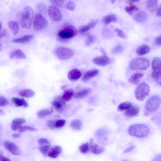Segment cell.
I'll list each match as a JSON object with an SVG mask.
<instances>
[{
    "mask_svg": "<svg viewBox=\"0 0 161 161\" xmlns=\"http://www.w3.org/2000/svg\"><path fill=\"white\" fill-rule=\"evenodd\" d=\"M150 129L146 125L143 124H134L128 128V132L131 136L143 137L147 136L149 133Z\"/></svg>",
    "mask_w": 161,
    "mask_h": 161,
    "instance_id": "1",
    "label": "cell"
},
{
    "mask_svg": "<svg viewBox=\"0 0 161 161\" xmlns=\"http://www.w3.org/2000/svg\"><path fill=\"white\" fill-rule=\"evenodd\" d=\"M34 13L31 7H25L21 14V25L23 27L29 29L31 27L34 18Z\"/></svg>",
    "mask_w": 161,
    "mask_h": 161,
    "instance_id": "2",
    "label": "cell"
},
{
    "mask_svg": "<svg viewBox=\"0 0 161 161\" xmlns=\"http://www.w3.org/2000/svg\"><path fill=\"white\" fill-rule=\"evenodd\" d=\"M150 65V61L147 58L137 57L130 62L129 68L131 70L138 71L147 70Z\"/></svg>",
    "mask_w": 161,
    "mask_h": 161,
    "instance_id": "3",
    "label": "cell"
},
{
    "mask_svg": "<svg viewBox=\"0 0 161 161\" xmlns=\"http://www.w3.org/2000/svg\"><path fill=\"white\" fill-rule=\"evenodd\" d=\"M161 103L160 97L157 95L150 97L146 103L145 107V114L147 115L149 113L156 111L159 108Z\"/></svg>",
    "mask_w": 161,
    "mask_h": 161,
    "instance_id": "4",
    "label": "cell"
},
{
    "mask_svg": "<svg viewBox=\"0 0 161 161\" xmlns=\"http://www.w3.org/2000/svg\"><path fill=\"white\" fill-rule=\"evenodd\" d=\"M152 66L153 71L152 75L153 79L161 85V60L159 57H155L153 59Z\"/></svg>",
    "mask_w": 161,
    "mask_h": 161,
    "instance_id": "5",
    "label": "cell"
},
{
    "mask_svg": "<svg viewBox=\"0 0 161 161\" xmlns=\"http://www.w3.org/2000/svg\"><path fill=\"white\" fill-rule=\"evenodd\" d=\"M150 94V89L148 84L145 82L142 83L136 89L135 95L137 100L142 101Z\"/></svg>",
    "mask_w": 161,
    "mask_h": 161,
    "instance_id": "6",
    "label": "cell"
},
{
    "mask_svg": "<svg viewBox=\"0 0 161 161\" xmlns=\"http://www.w3.org/2000/svg\"><path fill=\"white\" fill-rule=\"evenodd\" d=\"M77 33V30L72 25H67L58 34V37L61 39L66 40L75 36Z\"/></svg>",
    "mask_w": 161,
    "mask_h": 161,
    "instance_id": "7",
    "label": "cell"
},
{
    "mask_svg": "<svg viewBox=\"0 0 161 161\" xmlns=\"http://www.w3.org/2000/svg\"><path fill=\"white\" fill-rule=\"evenodd\" d=\"M55 53L56 56L59 59L63 60L69 59L74 55V51L73 50L63 47L56 48Z\"/></svg>",
    "mask_w": 161,
    "mask_h": 161,
    "instance_id": "8",
    "label": "cell"
},
{
    "mask_svg": "<svg viewBox=\"0 0 161 161\" xmlns=\"http://www.w3.org/2000/svg\"><path fill=\"white\" fill-rule=\"evenodd\" d=\"M48 24L47 19L40 13L36 14L34 22V28L36 31H40L47 27Z\"/></svg>",
    "mask_w": 161,
    "mask_h": 161,
    "instance_id": "9",
    "label": "cell"
},
{
    "mask_svg": "<svg viewBox=\"0 0 161 161\" xmlns=\"http://www.w3.org/2000/svg\"><path fill=\"white\" fill-rule=\"evenodd\" d=\"M49 16L53 21H60L62 18V15L60 10L55 6H50L48 8Z\"/></svg>",
    "mask_w": 161,
    "mask_h": 161,
    "instance_id": "10",
    "label": "cell"
},
{
    "mask_svg": "<svg viewBox=\"0 0 161 161\" xmlns=\"http://www.w3.org/2000/svg\"><path fill=\"white\" fill-rule=\"evenodd\" d=\"M51 104L57 111H62L66 105V101L62 96H58L55 98V100L51 102Z\"/></svg>",
    "mask_w": 161,
    "mask_h": 161,
    "instance_id": "11",
    "label": "cell"
},
{
    "mask_svg": "<svg viewBox=\"0 0 161 161\" xmlns=\"http://www.w3.org/2000/svg\"><path fill=\"white\" fill-rule=\"evenodd\" d=\"M4 144L5 149L13 155H18L21 154V152L18 147L14 143L7 141L5 142Z\"/></svg>",
    "mask_w": 161,
    "mask_h": 161,
    "instance_id": "12",
    "label": "cell"
},
{
    "mask_svg": "<svg viewBox=\"0 0 161 161\" xmlns=\"http://www.w3.org/2000/svg\"><path fill=\"white\" fill-rule=\"evenodd\" d=\"M93 63L98 66H104L108 65L110 62V58L106 55L95 57L93 59Z\"/></svg>",
    "mask_w": 161,
    "mask_h": 161,
    "instance_id": "13",
    "label": "cell"
},
{
    "mask_svg": "<svg viewBox=\"0 0 161 161\" xmlns=\"http://www.w3.org/2000/svg\"><path fill=\"white\" fill-rule=\"evenodd\" d=\"M140 110L138 107L133 105L130 108L126 110L125 115L127 117L131 118L138 115Z\"/></svg>",
    "mask_w": 161,
    "mask_h": 161,
    "instance_id": "14",
    "label": "cell"
},
{
    "mask_svg": "<svg viewBox=\"0 0 161 161\" xmlns=\"http://www.w3.org/2000/svg\"><path fill=\"white\" fill-rule=\"evenodd\" d=\"M99 73V71L97 69L89 70L84 74L83 76L82 80L84 82H87L98 75Z\"/></svg>",
    "mask_w": 161,
    "mask_h": 161,
    "instance_id": "15",
    "label": "cell"
},
{
    "mask_svg": "<svg viewBox=\"0 0 161 161\" xmlns=\"http://www.w3.org/2000/svg\"><path fill=\"white\" fill-rule=\"evenodd\" d=\"M81 75V72L77 69H75L69 72L68 78L71 81H76L80 79Z\"/></svg>",
    "mask_w": 161,
    "mask_h": 161,
    "instance_id": "16",
    "label": "cell"
},
{
    "mask_svg": "<svg viewBox=\"0 0 161 161\" xmlns=\"http://www.w3.org/2000/svg\"><path fill=\"white\" fill-rule=\"evenodd\" d=\"M61 151L62 149L60 147L56 146L50 148L47 155L50 158H56L60 155Z\"/></svg>",
    "mask_w": 161,
    "mask_h": 161,
    "instance_id": "17",
    "label": "cell"
},
{
    "mask_svg": "<svg viewBox=\"0 0 161 161\" xmlns=\"http://www.w3.org/2000/svg\"><path fill=\"white\" fill-rule=\"evenodd\" d=\"M143 74L137 72L132 75L128 79L130 83L134 85H138L140 80L143 77Z\"/></svg>",
    "mask_w": 161,
    "mask_h": 161,
    "instance_id": "18",
    "label": "cell"
},
{
    "mask_svg": "<svg viewBox=\"0 0 161 161\" xmlns=\"http://www.w3.org/2000/svg\"><path fill=\"white\" fill-rule=\"evenodd\" d=\"M11 59H25L27 56L23 51L20 49L15 50L12 52L10 55Z\"/></svg>",
    "mask_w": 161,
    "mask_h": 161,
    "instance_id": "19",
    "label": "cell"
},
{
    "mask_svg": "<svg viewBox=\"0 0 161 161\" xmlns=\"http://www.w3.org/2000/svg\"><path fill=\"white\" fill-rule=\"evenodd\" d=\"M34 36L32 35H27L14 39L12 42L17 43H24L28 42L33 39Z\"/></svg>",
    "mask_w": 161,
    "mask_h": 161,
    "instance_id": "20",
    "label": "cell"
},
{
    "mask_svg": "<svg viewBox=\"0 0 161 161\" xmlns=\"http://www.w3.org/2000/svg\"><path fill=\"white\" fill-rule=\"evenodd\" d=\"M150 51V48L149 46L147 45H143L137 49L136 53L137 55L142 56L147 54Z\"/></svg>",
    "mask_w": 161,
    "mask_h": 161,
    "instance_id": "21",
    "label": "cell"
},
{
    "mask_svg": "<svg viewBox=\"0 0 161 161\" xmlns=\"http://www.w3.org/2000/svg\"><path fill=\"white\" fill-rule=\"evenodd\" d=\"M158 0H147V6L150 12H155L158 6Z\"/></svg>",
    "mask_w": 161,
    "mask_h": 161,
    "instance_id": "22",
    "label": "cell"
},
{
    "mask_svg": "<svg viewBox=\"0 0 161 161\" xmlns=\"http://www.w3.org/2000/svg\"><path fill=\"white\" fill-rule=\"evenodd\" d=\"M147 18V14L144 11H140L136 13L134 16L135 20L138 22L141 23L146 21Z\"/></svg>",
    "mask_w": 161,
    "mask_h": 161,
    "instance_id": "23",
    "label": "cell"
},
{
    "mask_svg": "<svg viewBox=\"0 0 161 161\" xmlns=\"http://www.w3.org/2000/svg\"><path fill=\"white\" fill-rule=\"evenodd\" d=\"M11 101L15 106L18 107L24 106L25 107L28 106V104L24 98H20L17 97H13L12 98Z\"/></svg>",
    "mask_w": 161,
    "mask_h": 161,
    "instance_id": "24",
    "label": "cell"
},
{
    "mask_svg": "<svg viewBox=\"0 0 161 161\" xmlns=\"http://www.w3.org/2000/svg\"><path fill=\"white\" fill-rule=\"evenodd\" d=\"M91 91V89L89 88L83 89L75 94L74 97L77 99L83 98L87 96L90 93Z\"/></svg>",
    "mask_w": 161,
    "mask_h": 161,
    "instance_id": "25",
    "label": "cell"
},
{
    "mask_svg": "<svg viewBox=\"0 0 161 161\" xmlns=\"http://www.w3.org/2000/svg\"><path fill=\"white\" fill-rule=\"evenodd\" d=\"M8 26L12 34L14 35L17 34L19 31V27L17 22L14 21H9Z\"/></svg>",
    "mask_w": 161,
    "mask_h": 161,
    "instance_id": "26",
    "label": "cell"
},
{
    "mask_svg": "<svg viewBox=\"0 0 161 161\" xmlns=\"http://www.w3.org/2000/svg\"><path fill=\"white\" fill-rule=\"evenodd\" d=\"M90 148L91 152L95 155L100 154L105 150V149L103 147L98 144L93 145L92 144L91 145Z\"/></svg>",
    "mask_w": 161,
    "mask_h": 161,
    "instance_id": "27",
    "label": "cell"
},
{
    "mask_svg": "<svg viewBox=\"0 0 161 161\" xmlns=\"http://www.w3.org/2000/svg\"><path fill=\"white\" fill-rule=\"evenodd\" d=\"M19 94L21 97L29 98L34 96L35 95V93L31 89H24L21 90L19 92Z\"/></svg>",
    "mask_w": 161,
    "mask_h": 161,
    "instance_id": "28",
    "label": "cell"
},
{
    "mask_svg": "<svg viewBox=\"0 0 161 161\" xmlns=\"http://www.w3.org/2000/svg\"><path fill=\"white\" fill-rule=\"evenodd\" d=\"M98 21L97 20L92 21L87 25L82 27L80 30L81 33H85L89 31L90 29L94 27L98 24Z\"/></svg>",
    "mask_w": 161,
    "mask_h": 161,
    "instance_id": "29",
    "label": "cell"
},
{
    "mask_svg": "<svg viewBox=\"0 0 161 161\" xmlns=\"http://www.w3.org/2000/svg\"><path fill=\"white\" fill-rule=\"evenodd\" d=\"M70 127L74 130H80L82 127V122L79 119L75 120L71 122Z\"/></svg>",
    "mask_w": 161,
    "mask_h": 161,
    "instance_id": "30",
    "label": "cell"
},
{
    "mask_svg": "<svg viewBox=\"0 0 161 161\" xmlns=\"http://www.w3.org/2000/svg\"><path fill=\"white\" fill-rule=\"evenodd\" d=\"M108 134L107 132L104 129H99L95 133V136L97 138L99 139L105 140Z\"/></svg>",
    "mask_w": 161,
    "mask_h": 161,
    "instance_id": "31",
    "label": "cell"
},
{
    "mask_svg": "<svg viewBox=\"0 0 161 161\" xmlns=\"http://www.w3.org/2000/svg\"><path fill=\"white\" fill-rule=\"evenodd\" d=\"M73 95V91L72 89H70L65 91L62 97L66 101H68L71 100Z\"/></svg>",
    "mask_w": 161,
    "mask_h": 161,
    "instance_id": "32",
    "label": "cell"
},
{
    "mask_svg": "<svg viewBox=\"0 0 161 161\" xmlns=\"http://www.w3.org/2000/svg\"><path fill=\"white\" fill-rule=\"evenodd\" d=\"M117 18L115 15L111 14L106 17L104 19V22L105 25L108 24L111 22H115Z\"/></svg>",
    "mask_w": 161,
    "mask_h": 161,
    "instance_id": "33",
    "label": "cell"
},
{
    "mask_svg": "<svg viewBox=\"0 0 161 161\" xmlns=\"http://www.w3.org/2000/svg\"><path fill=\"white\" fill-rule=\"evenodd\" d=\"M53 112V110L49 109H45L42 110L38 111L37 114L38 117L40 118H42L48 115L51 114Z\"/></svg>",
    "mask_w": 161,
    "mask_h": 161,
    "instance_id": "34",
    "label": "cell"
},
{
    "mask_svg": "<svg viewBox=\"0 0 161 161\" xmlns=\"http://www.w3.org/2000/svg\"><path fill=\"white\" fill-rule=\"evenodd\" d=\"M133 104L130 102H126L120 104L118 107V110L119 111H126L131 107Z\"/></svg>",
    "mask_w": 161,
    "mask_h": 161,
    "instance_id": "35",
    "label": "cell"
},
{
    "mask_svg": "<svg viewBox=\"0 0 161 161\" xmlns=\"http://www.w3.org/2000/svg\"><path fill=\"white\" fill-rule=\"evenodd\" d=\"M39 149L42 154L44 156H46L48 154L50 149V146L49 144L42 145Z\"/></svg>",
    "mask_w": 161,
    "mask_h": 161,
    "instance_id": "36",
    "label": "cell"
},
{
    "mask_svg": "<svg viewBox=\"0 0 161 161\" xmlns=\"http://www.w3.org/2000/svg\"><path fill=\"white\" fill-rule=\"evenodd\" d=\"M37 10L40 13H44L47 11V6L43 3L38 4L36 7Z\"/></svg>",
    "mask_w": 161,
    "mask_h": 161,
    "instance_id": "37",
    "label": "cell"
},
{
    "mask_svg": "<svg viewBox=\"0 0 161 161\" xmlns=\"http://www.w3.org/2000/svg\"><path fill=\"white\" fill-rule=\"evenodd\" d=\"M27 130L31 131H37V129L35 128L30 126H21L19 129V132L20 133H23Z\"/></svg>",
    "mask_w": 161,
    "mask_h": 161,
    "instance_id": "38",
    "label": "cell"
},
{
    "mask_svg": "<svg viewBox=\"0 0 161 161\" xmlns=\"http://www.w3.org/2000/svg\"><path fill=\"white\" fill-rule=\"evenodd\" d=\"M89 147L90 145L88 143H87L80 146L79 149L82 153L83 154H85L89 151Z\"/></svg>",
    "mask_w": 161,
    "mask_h": 161,
    "instance_id": "39",
    "label": "cell"
},
{
    "mask_svg": "<svg viewBox=\"0 0 161 161\" xmlns=\"http://www.w3.org/2000/svg\"><path fill=\"white\" fill-rule=\"evenodd\" d=\"M139 10V9L135 5H133L130 7H126L125 8L126 11L131 15L132 14L133 12L138 11Z\"/></svg>",
    "mask_w": 161,
    "mask_h": 161,
    "instance_id": "40",
    "label": "cell"
},
{
    "mask_svg": "<svg viewBox=\"0 0 161 161\" xmlns=\"http://www.w3.org/2000/svg\"><path fill=\"white\" fill-rule=\"evenodd\" d=\"M124 50V48L122 46L119 45L114 47L113 49L112 53L113 54H118Z\"/></svg>",
    "mask_w": 161,
    "mask_h": 161,
    "instance_id": "41",
    "label": "cell"
},
{
    "mask_svg": "<svg viewBox=\"0 0 161 161\" xmlns=\"http://www.w3.org/2000/svg\"><path fill=\"white\" fill-rule=\"evenodd\" d=\"M26 122V120L24 118H18L14 119L12 121V124L18 125H21L24 124Z\"/></svg>",
    "mask_w": 161,
    "mask_h": 161,
    "instance_id": "42",
    "label": "cell"
},
{
    "mask_svg": "<svg viewBox=\"0 0 161 161\" xmlns=\"http://www.w3.org/2000/svg\"><path fill=\"white\" fill-rule=\"evenodd\" d=\"M66 121L65 120L61 119L56 121L55 128H61L64 127L66 124Z\"/></svg>",
    "mask_w": 161,
    "mask_h": 161,
    "instance_id": "43",
    "label": "cell"
},
{
    "mask_svg": "<svg viewBox=\"0 0 161 161\" xmlns=\"http://www.w3.org/2000/svg\"><path fill=\"white\" fill-rule=\"evenodd\" d=\"M95 37L93 35H89L88 39L85 42V44L87 46H89L95 42Z\"/></svg>",
    "mask_w": 161,
    "mask_h": 161,
    "instance_id": "44",
    "label": "cell"
},
{
    "mask_svg": "<svg viewBox=\"0 0 161 161\" xmlns=\"http://www.w3.org/2000/svg\"><path fill=\"white\" fill-rule=\"evenodd\" d=\"M50 2L55 6L62 7L64 5L63 2L61 0H50Z\"/></svg>",
    "mask_w": 161,
    "mask_h": 161,
    "instance_id": "45",
    "label": "cell"
},
{
    "mask_svg": "<svg viewBox=\"0 0 161 161\" xmlns=\"http://www.w3.org/2000/svg\"><path fill=\"white\" fill-rule=\"evenodd\" d=\"M114 31L117 33V35L118 37L124 39H127V37L126 35L122 30L117 28L114 30Z\"/></svg>",
    "mask_w": 161,
    "mask_h": 161,
    "instance_id": "46",
    "label": "cell"
},
{
    "mask_svg": "<svg viewBox=\"0 0 161 161\" xmlns=\"http://www.w3.org/2000/svg\"><path fill=\"white\" fill-rule=\"evenodd\" d=\"M8 101L5 97L0 96V107L4 106L8 104Z\"/></svg>",
    "mask_w": 161,
    "mask_h": 161,
    "instance_id": "47",
    "label": "cell"
},
{
    "mask_svg": "<svg viewBox=\"0 0 161 161\" xmlns=\"http://www.w3.org/2000/svg\"><path fill=\"white\" fill-rule=\"evenodd\" d=\"M38 142L39 143L42 145L45 144H49L50 142L49 140L47 139L40 138L38 140Z\"/></svg>",
    "mask_w": 161,
    "mask_h": 161,
    "instance_id": "48",
    "label": "cell"
},
{
    "mask_svg": "<svg viewBox=\"0 0 161 161\" xmlns=\"http://www.w3.org/2000/svg\"><path fill=\"white\" fill-rule=\"evenodd\" d=\"M56 121L55 120H49L47 123V126L51 129H54L55 128V124Z\"/></svg>",
    "mask_w": 161,
    "mask_h": 161,
    "instance_id": "49",
    "label": "cell"
},
{
    "mask_svg": "<svg viewBox=\"0 0 161 161\" xmlns=\"http://www.w3.org/2000/svg\"><path fill=\"white\" fill-rule=\"evenodd\" d=\"M66 7L68 10L73 11L75 9L76 5L74 2H70L67 4Z\"/></svg>",
    "mask_w": 161,
    "mask_h": 161,
    "instance_id": "50",
    "label": "cell"
},
{
    "mask_svg": "<svg viewBox=\"0 0 161 161\" xmlns=\"http://www.w3.org/2000/svg\"><path fill=\"white\" fill-rule=\"evenodd\" d=\"M21 125H18L12 124L11 125V127L12 131H16L19 129L21 127Z\"/></svg>",
    "mask_w": 161,
    "mask_h": 161,
    "instance_id": "51",
    "label": "cell"
},
{
    "mask_svg": "<svg viewBox=\"0 0 161 161\" xmlns=\"http://www.w3.org/2000/svg\"><path fill=\"white\" fill-rule=\"evenodd\" d=\"M155 42L156 44L160 47L161 45V36H159L155 38Z\"/></svg>",
    "mask_w": 161,
    "mask_h": 161,
    "instance_id": "52",
    "label": "cell"
},
{
    "mask_svg": "<svg viewBox=\"0 0 161 161\" xmlns=\"http://www.w3.org/2000/svg\"><path fill=\"white\" fill-rule=\"evenodd\" d=\"M0 161H10L11 160L6 157L2 155H0Z\"/></svg>",
    "mask_w": 161,
    "mask_h": 161,
    "instance_id": "53",
    "label": "cell"
},
{
    "mask_svg": "<svg viewBox=\"0 0 161 161\" xmlns=\"http://www.w3.org/2000/svg\"><path fill=\"white\" fill-rule=\"evenodd\" d=\"M134 147L132 146L126 150L124 152V153H127L131 152L134 149Z\"/></svg>",
    "mask_w": 161,
    "mask_h": 161,
    "instance_id": "54",
    "label": "cell"
},
{
    "mask_svg": "<svg viewBox=\"0 0 161 161\" xmlns=\"http://www.w3.org/2000/svg\"><path fill=\"white\" fill-rule=\"evenodd\" d=\"M21 136L20 133H14L12 135V137L15 139L18 138Z\"/></svg>",
    "mask_w": 161,
    "mask_h": 161,
    "instance_id": "55",
    "label": "cell"
},
{
    "mask_svg": "<svg viewBox=\"0 0 161 161\" xmlns=\"http://www.w3.org/2000/svg\"><path fill=\"white\" fill-rule=\"evenodd\" d=\"M161 7L160 6L159 7V8H158L157 12H156V15L158 17H160L161 16Z\"/></svg>",
    "mask_w": 161,
    "mask_h": 161,
    "instance_id": "56",
    "label": "cell"
},
{
    "mask_svg": "<svg viewBox=\"0 0 161 161\" xmlns=\"http://www.w3.org/2000/svg\"><path fill=\"white\" fill-rule=\"evenodd\" d=\"M7 32L6 31V30H4L2 34L0 35V40H1L2 37L5 36L7 35Z\"/></svg>",
    "mask_w": 161,
    "mask_h": 161,
    "instance_id": "57",
    "label": "cell"
},
{
    "mask_svg": "<svg viewBox=\"0 0 161 161\" xmlns=\"http://www.w3.org/2000/svg\"><path fill=\"white\" fill-rule=\"evenodd\" d=\"M140 0H128V1L131 3H135L139 2Z\"/></svg>",
    "mask_w": 161,
    "mask_h": 161,
    "instance_id": "58",
    "label": "cell"
},
{
    "mask_svg": "<svg viewBox=\"0 0 161 161\" xmlns=\"http://www.w3.org/2000/svg\"><path fill=\"white\" fill-rule=\"evenodd\" d=\"M5 115V113L4 111L1 109H0V115L4 116Z\"/></svg>",
    "mask_w": 161,
    "mask_h": 161,
    "instance_id": "59",
    "label": "cell"
},
{
    "mask_svg": "<svg viewBox=\"0 0 161 161\" xmlns=\"http://www.w3.org/2000/svg\"><path fill=\"white\" fill-rule=\"evenodd\" d=\"M111 3L112 4H114L117 0H110Z\"/></svg>",
    "mask_w": 161,
    "mask_h": 161,
    "instance_id": "60",
    "label": "cell"
},
{
    "mask_svg": "<svg viewBox=\"0 0 161 161\" xmlns=\"http://www.w3.org/2000/svg\"><path fill=\"white\" fill-rule=\"evenodd\" d=\"M2 24H1V23L0 22V32H1V30L2 28Z\"/></svg>",
    "mask_w": 161,
    "mask_h": 161,
    "instance_id": "61",
    "label": "cell"
},
{
    "mask_svg": "<svg viewBox=\"0 0 161 161\" xmlns=\"http://www.w3.org/2000/svg\"><path fill=\"white\" fill-rule=\"evenodd\" d=\"M61 1H62L63 2H64V1H65V0H61Z\"/></svg>",
    "mask_w": 161,
    "mask_h": 161,
    "instance_id": "62",
    "label": "cell"
},
{
    "mask_svg": "<svg viewBox=\"0 0 161 161\" xmlns=\"http://www.w3.org/2000/svg\"><path fill=\"white\" fill-rule=\"evenodd\" d=\"M1 46V44L0 43V46Z\"/></svg>",
    "mask_w": 161,
    "mask_h": 161,
    "instance_id": "63",
    "label": "cell"
}]
</instances>
